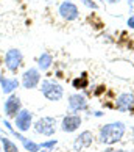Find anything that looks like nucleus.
Returning <instances> with one entry per match:
<instances>
[{
	"label": "nucleus",
	"mask_w": 134,
	"mask_h": 152,
	"mask_svg": "<svg viewBox=\"0 0 134 152\" xmlns=\"http://www.w3.org/2000/svg\"><path fill=\"white\" fill-rule=\"evenodd\" d=\"M125 135V124L123 122H111L106 124L100 130V141L103 144H114L120 141L122 137Z\"/></svg>",
	"instance_id": "nucleus-1"
},
{
	"label": "nucleus",
	"mask_w": 134,
	"mask_h": 152,
	"mask_svg": "<svg viewBox=\"0 0 134 152\" xmlns=\"http://www.w3.org/2000/svg\"><path fill=\"white\" fill-rule=\"evenodd\" d=\"M41 91L48 100H52V102H58V100H61L64 96L63 86L56 82H52V80H42L41 82Z\"/></svg>",
	"instance_id": "nucleus-2"
},
{
	"label": "nucleus",
	"mask_w": 134,
	"mask_h": 152,
	"mask_svg": "<svg viewBox=\"0 0 134 152\" xmlns=\"http://www.w3.org/2000/svg\"><path fill=\"white\" fill-rule=\"evenodd\" d=\"M35 129L37 133H42L45 137H52L56 130V119L55 118H50V116H45V118H41L36 124H35Z\"/></svg>",
	"instance_id": "nucleus-3"
},
{
	"label": "nucleus",
	"mask_w": 134,
	"mask_h": 152,
	"mask_svg": "<svg viewBox=\"0 0 134 152\" xmlns=\"http://www.w3.org/2000/svg\"><path fill=\"white\" fill-rule=\"evenodd\" d=\"M22 64V53L17 49H9L5 55V66L11 72H16Z\"/></svg>",
	"instance_id": "nucleus-4"
},
{
	"label": "nucleus",
	"mask_w": 134,
	"mask_h": 152,
	"mask_svg": "<svg viewBox=\"0 0 134 152\" xmlns=\"http://www.w3.org/2000/svg\"><path fill=\"white\" fill-rule=\"evenodd\" d=\"M39 83H41V74H39L37 69L30 67L28 71L24 72V75H22V85H24L25 89H33V88H36Z\"/></svg>",
	"instance_id": "nucleus-5"
},
{
	"label": "nucleus",
	"mask_w": 134,
	"mask_h": 152,
	"mask_svg": "<svg viewBox=\"0 0 134 152\" xmlns=\"http://www.w3.org/2000/svg\"><path fill=\"white\" fill-rule=\"evenodd\" d=\"M5 127H6L8 130H9L11 133H13L16 138H19V141H20L22 144H24V148H25L27 151H28V152H39V151H41V144H37V143H35V141H31V140L25 138L24 135L17 133V132H16L14 129H13V126H11V124L8 122V121H5Z\"/></svg>",
	"instance_id": "nucleus-6"
},
{
	"label": "nucleus",
	"mask_w": 134,
	"mask_h": 152,
	"mask_svg": "<svg viewBox=\"0 0 134 152\" xmlns=\"http://www.w3.org/2000/svg\"><path fill=\"white\" fill-rule=\"evenodd\" d=\"M20 110H22V104H20L19 96L11 94L8 97V100L5 102V115L8 118H16Z\"/></svg>",
	"instance_id": "nucleus-7"
},
{
	"label": "nucleus",
	"mask_w": 134,
	"mask_h": 152,
	"mask_svg": "<svg viewBox=\"0 0 134 152\" xmlns=\"http://www.w3.org/2000/svg\"><path fill=\"white\" fill-rule=\"evenodd\" d=\"M31 121H33V113L28 110H20L17 116H16V127L20 132H27L31 127Z\"/></svg>",
	"instance_id": "nucleus-8"
},
{
	"label": "nucleus",
	"mask_w": 134,
	"mask_h": 152,
	"mask_svg": "<svg viewBox=\"0 0 134 152\" xmlns=\"http://www.w3.org/2000/svg\"><path fill=\"white\" fill-rule=\"evenodd\" d=\"M94 143V133L92 132H89V130H84V132H81L78 137L75 138V141H73V149L76 152H80L81 149H84V148H89Z\"/></svg>",
	"instance_id": "nucleus-9"
},
{
	"label": "nucleus",
	"mask_w": 134,
	"mask_h": 152,
	"mask_svg": "<svg viewBox=\"0 0 134 152\" xmlns=\"http://www.w3.org/2000/svg\"><path fill=\"white\" fill-rule=\"evenodd\" d=\"M81 126V118L78 115H67L63 122H61V129H63V132H67V133H72L78 130V127Z\"/></svg>",
	"instance_id": "nucleus-10"
},
{
	"label": "nucleus",
	"mask_w": 134,
	"mask_h": 152,
	"mask_svg": "<svg viewBox=\"0 0 134 152\" xmlns=\"http://www.w3.org/2000/svg\"><path fill=\"white\" fill-rule=\"evenodd\" d=\"M59 14L66 20H75L78 18V8L72 2H63L59 7Z\"/></svg>",
	"instance_id": "nucleus-11"
},
{
	"label": "nucleus",
	"mask_w": 134,
	"mask_h": 152,
	"mask_svg": "<svg viewBox=\"0 0 134 152\" xmlns=\"http://www.w3.org/2000/svg\"><path fill=\"white\" fill-rule=\"evenodd\" d=\"M69 108L72 111H83L87 108V100L83 94H72L69 96Z\"/></svg>",
	"instance_id": "nucleus-12"
},
{
	"label": "nucleus",
	"mask_w": 134,
	"mask_h": 152,
	"mask_svg": "<svg viewBox=\"0 0 134 152\" xmlns=\"http://www.w3.org/2000/svg\"><path fill=\"white\" fill-rule=\"evenodd\" d=\"M133 104H134V96L130 94V93H123V94H120L119 97H117L115 108L119 111H128L133 107Z\"/></svg>",
	"instance_id": "nucleus-13"
},
{
	"label": "nucleus",
	"mask_w": 134,
	"mask_h": 152,
	"mask_svg": "<svg viewBox=\"0 0 134 152\" xmlns=\"http://www.w3.org/2000/svg\"><path fill=\"white\" fill-rule=\"evenodd\" d=\"M0 85H2V91L5 94H11L16 88H19V80L17 78H6V77H2L0 80Z\"/></svg>",
	"instance_id": "nucleus-14"
},
{
	"label": "nucleus",
	"mask_w": 134,
	"mask_h": 152,
	"mask_svg": "<svg viewBox=\"0 0 134 152\" xmlns=\"http://www.w3.org/2000/svg\"><path fill=\"white\" fill-rule=\"evenodd\" d=\"M52 63H53V57L50 53H42L37 60V66H39V69H42V71H47L48 67L52 66Z\"/></svg>",
	"instance_id": "nucleus-15"
},
{
	"label": "nucleus",
	"mask_w": 134,
	"mask_h": 152,
	"mask_svg": "<svg viewBox=\"0 0 134 152\" xmlns=\"http://www.w3.org/2000/svg\"><path fill=\"white\" fill-rule=\"evenodd\" d=\"M0 141H2V146H3L5 152H19V148L11 141L8 137H0Z\"/></svg>",
	"instance_id": "nucleus-16"
},
{
	"label": "nucleus",
	"mask_w": 134,
	"mask_h": 152,
	"mask_svg": "<svg viewBox=\"0 0 134 152\" xmlns=\"http://www.w3.org/2000/svg\"><path fill=\"white\" fill-rule=\"evenodd\" d=\"M72 85H73V88H76V89H84L89 85V78H87L86 74H81L80 77H76L75 80L72 82Z\"/></svg>",
	"instance_id": "nucleus-17"
},
{
	"label": "nucleus",
	"mask_w": 134,
	"mask_h": 152,
	"mask_svg": "<svg viewBox=\"0 0 134 152\" xmlns=\"http://www.w3.org/2000/svg\"><path fill=\"white\" fill-rule=\"evenodd\" d=\"M56 140H50V141H45V143H42L41 144V149H52V148H55V146H56Z\"/></svg>",
	"instance_id": "nucleus-18"
},
{
	"label": "nucleus",
	"mask_w": 134,
	"mask_h": 152,
	"mask_svg": "<svg viewBox=\"0 0 134 152\" xmlns=\"http://www.w3.org/2000/svg\"><path fill=\"white\" fill-rule=\"evenodd\" d=\"M81 2L84 3L86 7H89V8H92V10H97V8H98V5H97V3H94L92 0H81Z\"/></svg>",
	"instance_id": "nucleus-19"
},
{
	"label": "nucleus",
	"mask_w": 134,
	"mask_h": 152,
	"mask_svg": "<svg viewBox=\"0 0 134 152\" xmlns=\"http://www.w3.org/2000/svg\"><path fill=\"white\" fill-rule=\"evenodd\" d=\"M128 25H130V28H134V16H131V18L128 19Z\"/></svg>",
	"instance_id": "nucleus-20"
},
{
	"label": "nucleus",
	"mask_w": 134,
	"mask_h": 152,
	"mask_svg": "<svg viewBox=\"0 0 134 152\" xmlns=\"http://www.w3.org/2000/svg\"><path fill=\"white\" fill-rule=\"evenodd\" d=\"M106 152H125L123 149H119V151H115V149H108Z\"/></svg>",
	"instance_id": "nucleus-21"
},
{
	"label": "nucleus",
	"mask_w": 134,
	"mask_h": 152,
	"mask_svg": "<svg viewBox=\"0 0 134 152\" xmlns=\"http://www.w3.org/2000/svg\"><path fill=\"white\" fill-rule=\"evenodd\" d=\"M104 2H108V3H117L119 0H104Z\"/></svg>",
	"instance_id": "nucleus-22"
},
{
	"label": "nucleus",
	"mask_w": 134,
	"mask_h": 152,
	"mask_svg": "<svg viewBox=\"0 0 134 152\" xmlns=\"http://www.w3.org/2000/svg\"><path fill=\"white\" fill-rule=\"evenodd\" d=\"M39 152H50L48 149H44V151H39Z\"/></svg>",
	"instance_id": "nucleus-23"
},
{
	"label": "nucleus",
	"mask_w": 134,
	"mask_h": 152,
	"mask_svg": "<svg viewBox=\"0 0 134 152\" xmlns=\"http://www.w3.org/2000/svg\"><path fill=\"white\" fill-rule=\"evenodd\" d=\"M0 80H2V75H0Z\"/></svg>",
	"instance_id": "nucleus-24"
},
{
	"label": "nucleus",
	"mask_w": 134,
	"mask_h": 152,
	"mask_svg": "<svg viewBox=\"0 0 134 152\" xmlns=\"http://www.w3.org/2000/svg\"><path fill=\"white\" fill-rule=\"evenodd\" d=\"M128 2H131V0H128Z\"/></svg>",
	"instance_id": "nucleus-25"
}]
</instances>
